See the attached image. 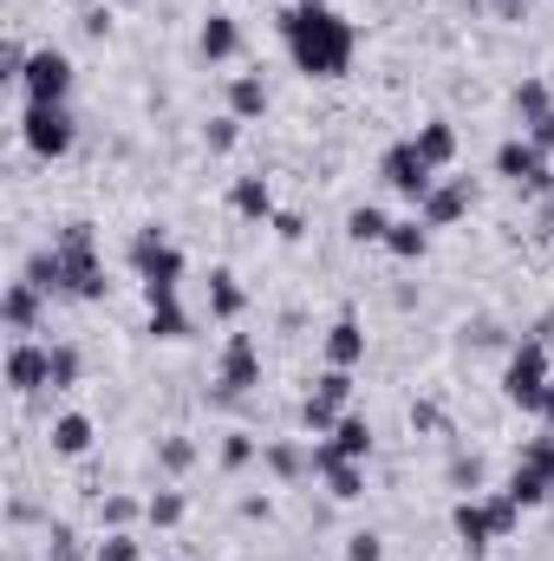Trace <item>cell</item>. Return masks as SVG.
<instances>
[{"mask_svg": "<svg viewBox=\"0 0 554 561\" xmlns=\"http://www.w3.org/2000/svg\"><path fill=\"white\" fill-rule=\"evenodd\" d=\"M7 386H13L20 399H33V392H46V386H53V346H33V340H13V346H7Z\"/></svg>", "mask_w": 554, "mask_h": 561, "instance_id": "7c38bea8", "label": "cell"}, {"mask_svg": "<svg viewBox=\"0 0 554 561\" xmlns=\"http://www.w3.org/2000/svg\"><path fill=\"white\" fill-rule=\"evenodd\" d=\"M549 379H554L549 340L522 333V340L509 346V366H503V399H509L516 412H542V392H549Z\"/></svg>", "mask_w": 554, "mask_h": 561, "instance_id": "5b68a950", "label": "cell"}, {"mask_svg": "<svg viewBox=\"0 0 554 561\" xmlns=\"http://www.w3.org/2000/svg\"><path fill=\"white\" fill-rule=\"evenodd\" d=\"M92 561H143V549H138V536H131V529H112V536L92 549Z\"/></svg>", "mask_w": 554, "mask_h": 561, "instance_id": "d6a6232c", "label": "cell"}, {"mask_svg": "<svg viewBox=\"0 0 554 561\" xmlns=\"http://www.w3.org/2000/svg\"><path fill=\"white\" fill-rule=\"evenodd\" d=\"M450 529H457V542H463L470 556H483L489 542H509V536L522 529V503H516L509 490L457 496V510H450Z\"/></svg>", "mask_w": 554, "mask_h": 561, "instance_id": "3957f363", "label": "cell"}, {"mask_svg": "<svg viewBox=\"0 0 554 561\" xmlns=\"http://www.w3.org/2000/svg\"><path fill=\"white\" fill-rule=\"evenodd\" d=\"M26 280L46 294V300H105V262H99V236L92 222H66L33 262H26Z\"/></svg>", "mask_w": 554, "mask_h": 561, "instance_id": "7a4b0ae2", "label": "cell"}, {"mask_svg": "<svg viewBox=\"0 0 554 561\" xmlns=\"http://www.w3.org/2000/svg\"><path fill=\"white\" fill-rule=\"evenodd\" d=\"M379 176H385V190H399V196H405L412 209L424 203V196H430V190H437V170H430V163L417 157V144H412V138L392 144V150L379 157Z\"/></svg>", "mask_w": 554, "mask_h": 561, "instance_id": "8fae6325", "label": "cell"}, {"mask_svg": "<svg viewBox=\"0 0 554 561\" xmlns=\"http://www.w3.org/2000/svg\"><path fill=\"white\" fill-rule=\"evenodd\" d=\"M249 463H262V437L229 431V437H222V470H249Z\"/></svg>", "mask_w": 554, "mask_h": 561, "instance_id": "4dcf8cb0", "label": "cell"}, {"mask_svg": "<svg viewBox=\"0 0 554 561\" xmlns=\"http://www.w3.org/2000/svg\"><path fill=\"white\" fill-rule=\"evenodd\" d=\"M183 510H189V503H183V490H157V496L143 503V523H150V529H176V523H183Z\"/></svg>", "mask_w": 554, "mask_h": 561, "instance_id": "f1b7e54d", "label": "cell"}, {"mask_svg": "<svg viewBox=\"0 0 554 561\" xmlns=\"http://www.w3.org/2000/svg\"><path fill=\"white\" fill-rule=\"evenodd\" d=\"M496 176H503V183H516L522 196H549V190H554L549 157H542L529 138H503V144H496Z\"/></svg>", "mask_w": 554, "mask_h": 561, "instance_id": "30bf717a", "label": "cell"}, {"mask_svg": "<svg viewBox=\"0 0 554 561\" xmlns=\"http://www.w3.org/2000/svg\"><path fill=\"white\" fill-rule=\"evenodd\" d=\"M450 483H457L463 496H483V490H476V483H483V463H476V457H450Z\"/></svg>", "mask_w": 554, "mask_h": 561, "instance_id": "8d00e7d4", "label": "cell"}, {"mask_svg": "<svg viewBox=\"0 0 554 561\" xmlns=\"http://www.w3.org/2000/svg\"><path fill=\"white\" fill-rule=\"evenodd\" d=\"M229 112H235L242 125L268 118V85H262L255 72H235V79H229Z\"/></svg>", "mask_w": 554, "mask_h": 561, "instance_id": "603a6c76", "label": "cell"}, {"mask_svg": "<svg viewBox=\"0 0 554 561\" xmlns=\"http://www.w3.org/2000/svg\"><path fill=\"white\" fill-rule=\"evenodd\" d=\"M79 26H85L92 39H105V33H112V13H105V7H85V20H79Z\"/></svg>", "mask_w": 554, "mask_h": 561, "instance_id": "b9f144b4", "label": "cell"}, {"mask_svg": "<svg viewBox=\"0 0 554 561\" xmlns=\"http://www.w3.org/2000/svg\"><path fill=\"white\" fill-rule=\"evenodd\" d=\"M280 46H287L293 72H307V79H346L353 53H359V26L339 7H326V0H293L280 13Z\"/></svg>", "mask_w": 554, "mask_h": 561, "instance_id": "6da1fadb", "label": "cell"}, {"mask_svg": "<svg viewBox=\"0 0 554 561\" xmlns=\"http://www.w3.org/2000/svg\"><path fill=\"white\" fill-rule=\"evenodd\" d=\"M522 138L535 144V150H542V157H554V112H542V118H535V125H522Z\"/></svg>", "mask_w": 554, "mask_h": 561, "instance_id": "60d3db41", "label": "cell"}, {"mask_svg": "<svg viewBox=\"0 0 554 561\" xmlns=\"http://www.w3.org/2000/svg\"><path fill=\"white\" fill-rule=\"evenodd\" d=\"M46 561H85L79 536H72V523H53V529H46Z\"/></svg>", "mask_w": 554, "mask_h": 561, "instance_id": "e575fe53", "label": "cell"}, {"mask_svg": "<svg viewBox=\"0 0 554 561\" xmlns=\"http://www.w3.org/2000/svg\"><path fill=\"white\" fill-rule=\"evenodd\" d=\"M242 516L249 523H268V496H242Z\"/></svg>", "mask_w": 554, "mask_h": 561, "instance_id": "ee69618b", "label": "cell"}, {"mask_svg": "<svg viewBox=\"0 0 554 561\" xmlns=\"http://www.w3.org/2000/svg\"><path fill=\"white\" fill-rule=\"evenodd\" d=\"M255 386H262V346H255V333H229V340H222V359H216L209 399H216V405H242Z\"/></svg>", "mask_w": 554, "mask_h": 561, "instance_id": "8992f818", "label": "cell"}, {"mask_svg": "<svg viewBox=\"0 0 554 561\" xmlns=\"http://www.w3.org/2000/svg\"><path fill=\"white\" fill-rule=\"evenodd\" d=\"M196 333V313L183 300H150V340H189Z\"/></svg>", "mask_w": 554, "mask_h": 561, "instance_id": "d4e9b609", "label": "cell"}, {"mask_svg": "<svg viewBox=\"0 0 554 561\" xmlns=\"http://www.w3.org/2000/svg\"><path fill=\"white\" fill-rule=\"evenodd\" d=\"M412 144L430 170H450V163H457V125H450V118H424L412 131Z\"/></svg>", "mask_w": 554, "mask_h": 561, "instance_id": "d6986e66", "label": "cell"}, {"mask_svg": "<svg viewBox=\"0 0 554 561\" xmlns=\"http://www.w3.org/2000/svg\"><path fill=\"white\" fill-rule=\"evenodd\" d=\"M26 59H33V53H26L20 39H7V46H0V79H13V85H20V72H26Z\"/></svg>", "mask_w": 554, "mask_h": 561, "instance_id": "f35d334b", "label": "cell"}, {"mask_svg": "<svg viewBox=\"0 0 554 561\" xmlns=\"http://www.w3.org/2000/svg\"><path fill=\"white\" fill-rule=\"evenodd\" d=\"M535 419H542V424L554 431V379H549V392H542V412H535Z\"/></svg>", "mask_w": 554, "mask_h": 561, "instance_id": "bcb514c9", "label": "cell"}, {"mask_svg": "<svg viewBox=\"0 0 554 561\" xmlns=\"http://www.w3.org/2000/svg\"><path fill=\"white\" fill-rule=\"evenodd\" d=\"M125 262H131V275L143 280V307H150V300H176V287H183V249H176L157 222L131 236Z\"/></svg>", "mask_w": 554, "mask_h": 561, "instance_id": "277c9868", "label": "cell"}, {"mask_svg": "<svg viewBox=\"0 0 554 561\" xmlns=\"http://www.w3.org/2000/svg\"><path fill=\"white\" fill-rule=\"evenodd\" d=\"M529 7H535V0H496V13H503V20H522Z\"/></svg>", "mask_w": 554, "mask_h": 561, "instance_id": "f6af8a7d", "label": "cell"}, {"mask_svg": "<svg viewBox=\"0 0 554 561\" xmlns=\"http://www.w3.org/2000/svg\"><path fill=\"white\" fill-rule=\"evenodd\" d=\"M196 53H203L209 66H229V59L242 53V26H235V13H209L203 33H196Z\"/></svg>", "mask_w": 554, "mask_h": 561, "instance_id": "e0dca14e", "label": "cell"}, {"mask_svg": "<svg viewBox=\"0 0 554 561\" xmlns=\"http://www.w3.org/2000/svg\"><path fill=\"white\" fill-rule=\"evenodd\" d=\"M346 561H385V542L372 529H359V536H346Z\"/></svg>", "mask_w": 554, "mask_h": 561, "instance_id": "74e56055", "label": "cell"}, {"mask_svg": "<svg viewBox=\"0 0 554 561\" xmlns=\"http://www.w3.org/2000/svg\"><path fill=\"white\" fill-rule=\"evenodd\" d=\"M326 366H339V373L366 366V327H359V313H339L326 327Z\"/></svg>", "mask_w": 554, "mask_h": 561, "instance_id": "2e32d148", "label": "cell"}, {"mask_svg": "<svg viewBox=\"0 0 554 561\" xmlns=\"http://www.w3.org/2000/svg\"><path fill=\"white\" fill-rule=\"evenodd\" d=\"M229 209H235L242 222H275V190H268V176H235Z\"/></svg>", "mask_w": 554, "mask_h": 561, "instance_id": "44dd1931", "label": "cell"}, {"mask_svg": "<svg viewBox=\"0 0 554 561\" xmlns=\"http://www.w3.org/2000/svg\"><path fill=\"white\" fill-rule=\"evenodd\" d=\"M412 424L417 431H443V412L437 405H412Z\"/></svg>", "mask_w": 554, "mask_h": 561, "instance_id": "7bdbcfd3", "label": "cell"}, {"mask_svg": "<svg viewBox=\"0 0 554 561\" xmlns=\"http://www.w3.org/2000/svg\"><path fill=\"white\" fill-rule=\"evenodd\" d=\"M509 496H516L522 510H542L554 496V431H542V437L522 444V457H516V470H509Z\"/></svg>", "mask_w": 554, "mask_h": 561, "instance_id": "ba28073f", "label": "cell"}, {"mask_svg": "<svg viewBox=\"0 0 554 561\" xmlns=\"http://www.w3.org/2000/svg\"><path fill=\"white\" fill-rule=\"evenodd\" d=\"M313 477L326 483V496H333V503H359V496H366V463L333 457L326 444H313Z\"/></svg>", "mask_w": 554, "mask_h": 561, "instance_id": "5bb4252c", "label": "cell"}, {"mask_svg": "<svg viewBox=\"0 0 554 561\" xmlns=\"http://www.w3.org/2000/svg\"><path fill=\"white\" fill-rule=\"evenodd\" d=\"M20 92H26V105H72V59L59 46H33Z\"/></svg>", "mask_w": 554, "mask_h": 561, "instance_id": "9c48e42d", "label": "cell"}, {"mask_svg": "<svg viewBox=\"0 0 554 561\" xmlns=\"http://www.w3.org/2000/svg\"><path fill=\"white\" fill-rule=\"evenodd\" d=\"M79 373H85V353L72 340H53V392H72Z\"/></svg>", "mask_w": 554, "mask_h": 561, "instance_id": "83f0119b", "label": "cell"}, {"mask_svg": "<svg viewBox=\"0 0 554 561\" xmlns=\"http://www.w3.org/2000/svg\"><path fill=\"white\" fill-rule=\"evenodd\" d=\"M542 112H554V92L542 85V79H522V85H516V118H522V125H535Z\"/></svg>", "mask_w": 554, "mask_h": 561, "instance_id": "f546056e", "label": "cell"}, {"mask_svg": "<svg viewBox=\"0 0 554 561\" xmlns=\"http://www.w3.org/2000/svg\"><path fill=\"white\" fill-rule=\"evenodd\" d=\"M0 320H7V333H13V340L39 333V320H46V294H39L26 275L7 280V294H0Z\"/></svg>", "mask_w": 554, "mask_h": 561, "instance_id": "9a60e30c", "label": "cell"}, {"mask_svg": "<svg viewBox=\"0 0 554 561\" xmlns=\"http://www.w3.org/2000/svg\"><path fill=\"white\" fill-rule=\"evenodd\" d=\"M268 229H275L280 242H300V236H307V216H300V209H275V222H268Z\"/></svg>", "mask_w": 554, "mask_h": 561, "instance_id": "ab89813d", "label": "cell"}, {"mask_svg": "<svg viewBox=\"0 0 554 561\" xmlns=\"http://www.w3.org/2000/svg\"><path fill=\"white\" fill-rule=\"evenodd\" d=\"M203 144H209L216 157H229V150L242 144V118H235V112H222V118H209V125H203Z\"/></svg>", "mask_w": 554, "mask_h": 561, "instance_id": "1f68e13d", "label": "cell"}, {"mask_svg": "<svg viewBox=\"0 0 554 561\" xmlns=\"http://www.w3.org/2000/svg\"><path fill=\"white\" fill-rule=\"evenodd\" d=\"M385 236H392V216H385L379 203H359V209L346 216V242H359V249H385Z\"/></svg>", "mask_w": 554, "mask_h": 561, "instance_id": "cb8c5ba5", "label": "cell"}, {"mask_svg": "<svg viewBox=\"0 0 554 561\" xmlns=\"http://www.w3.org/2000/svg\"><path fill=\"white\" fill-rule=\"evenodd\" d=\"M385 255H399V262H424L430 255V229L424 222H392V236H385Z\"/></svg>", "mask_w": 554, "mask_h": 561, "instance_id": "4316f807", "label": "cell"}, {"mask_svg": "<svg viewBox=\"0 0 554 561\" xmlns=\"http://www.w3.org/2000/svg\"><path fill=\"white\" fill-rule=\"evenodd\" d=\"M262 463H268V477H280V483H300V477H313V444L275 437V444H262Z\"/></svg>", "mask_w": 554, "mask_h": 561, "instance_id": "ac0fdd59", "label": "cell"}, {"mask_svg": "<svg viewBox=\"0 0 554 561\" xmlns=\"http://www.w3.org/2000/svg\"><path fill=\"white\" fill-rule=\"evenodd\" d=\"M470 203H476V183H470V176H450V183H437V190L417 203V222H424V229H450V222L470 216Z\"/></svg>", "mask_w": 554, "mask_h": 561, "instance_id": "4fadbf2b", "label": "cell"}, {"mask_svg": "<svg viewBox=\"0 0 554 561\" xmlns=\"http://www.w3.org/2000/svg\"><path fill=\"white\" fill-rule=\"evenodd\" d=\"M333 457H353V463H366L372 457V419L366 412H346V419L333 424V437H320Z\"/></svg>", "mask_w": 554, "mask_h": 561, "instance_id": "ffe728a7", "label": "cell"}, {"mask_svg": "<svg viewBox=\"0 0 554 561\" xmlns=\"http://www.w3.org/2000/svg\"><path fill=\"white\" fill-rule=\"evenodd\" d=\"M20 144H26L39 163H59V157L79 144L72 105H26V112H20Z\"/></svg>", "mask_w": 554, "mask_h": 561, "instance_id": "52a82bcc", "label": "cell"}, {"mask_svg": "<svg viewBox=\"0 0 554 561\" xmlns=\"http://www.w3.org/2000/svg\"><path fill=\"white\" fill-rule=\"evenodd\" d=\"M242 307H249L242 280L229 275V268H216V275H209V320H242Z\"/></svg>", "mask_w": 554, "mask_h": 561, "instance_id": "484cf974", "label": "cell"}, {"mask_svg": "<svg viewBox=\"0 0 554 561\" xmlns=\"http://www.w3.org/2000/svg\"><path fill=\"white\" fill-rule=\"evenodd\" d=\"M138 516H143V503H131V496H105V503H99V523H105V529H131Z\"/></svg>", "mask_w": 554, "mask_h": 561, "instance_id": "d590c367", "label": "cell"}, {"mask_svg": "<svg viewBox=\"0 0 554 561\" xmlns=\"http://www.w3.org/2000/svg\"><path fill=\"white\" fill-rule=\"evenodd\" d=\"M46 437H53V457H85L99 431H92V419H85V412H59Z\"/></svg>", "mask_w": 554, "mask_h": 561, "instance_id": "7402d4cb", "label": "cell"}, {"mask_svg": "<svg viewBox=\"0 0 554 561\" xmlns=\"http://www.w3.org/2000/svg\"><path fill=\"white\" fill-rule=\"evenodd\" d=\"M157 463H163L170 477H183V470L196 463V444H189V437H163V444H157Z\"/></svg>", "mask_w": 554, "mask_h": 561, "instance_id": "836d02e7", "label": "cell"}]
</instances>
